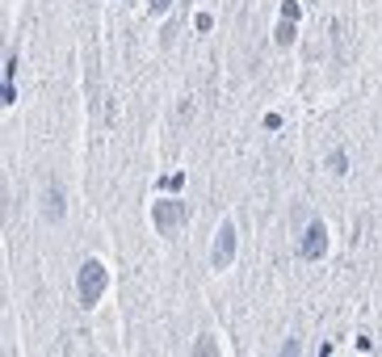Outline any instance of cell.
I'll list each match as a JSON object with an SVG mask.
<instances>
[{"label":"cell","instance_id":"5b68a950","mask_svg":"<svg viewBox=\"0 0 382 357\" xmlns=\"http://www.w3.org/2000/svg\"><path fill=\"white\" fill-rule=\"evenodd\" d=\"M47 219L50 223L63 219V193H59V185H50V193H47Z\"/></svg>","mask_w":382,"mask_h":357},{"label":"cell","instance_id":"ba28073f","mask_svg":"<svg viewBox=\"0 0 382 357\" xmlns=\"http://www.w3.org/2000/svg\"><path fill=\"white\" fill-rule=\"evenodd\" d=\"M282 17H286V21L298 17V4H294V0H282Z\"/></svg>","mask_w":382,"mask_h":357},{"label":"cell","instance_id":"52a82bcc","mask_svg":"<svg viewBox=\"0 0 382 357\" xmlns=\"http://www.w3.org/2000/svg\"><path fill=\"white\" fill-rule=\"evenodd\" d=\"M328 169H332V173H344V151H332V156H328Z\"/></svg>","mask_w":382,"mask_h":357},{"label":"cell","instance_id":"8992f818","mask_svg":"<svg viewBox=\"0 0 382 357\" xmlns=\"http://www.w3.org/2000/svg\"><path fill=\"white\" fill-rule=\"evenodd\" d=\"M273 38H278V46H290L294 43V21H282V26L273 30Z\"/></svg>","mask_w":382,"mask_h":357},{"label":"cell","instance_id":"3957f363","mask_svg":"<svg viewBox=\"0 0 382 357\" xmlns=\"http://www.w3.org/2000/svg\"><path fill=\"white\" fill-rule=\"evenodd\" d=\"M328 252V227L320 223V219H311L307 231H302V240H298V257L302 261H320Z\"/></svg>","mask_w":382,"mask_h":357},{"label":"cell","instance_id":"6da1fadb","mask_svg":"<svg viewBox=\"0 0 382 357\" xmlns=\"http://www.w3.org/2000/svg\"><path fill=\"white\" fill-rule=\"evenodd\" d=\"M105 286H109V273H105V265H101V261H84V265H80V273H76V294H80V303H84V307L101 303Z\"/></svg>","mask_w":382,"mask_h":357},{"label":"cell","instance_id":"277c9868","mask_svg":"<svg viewBox=\"0 0 382 357\" xmlns=\"http://www.w3.org/2000/svg\"><path fill=\"white\" fill-rule=\"evenodd\" d=\"M236 244H239L236 223L227 219V223L219 227V235H214V252H210V265H214V269H227L231 261H236Z\"/></svg>","mask_w":382,"mask_h":357},{"label":"cell","instance_id":"9c48e42d","mask_svg":"<svg viewBox=\"0 0 382 357\" xmlns=\"http://www.w3.org/2000/svg\"><path fill=\"white\" fill-rule=\"evenodd\" d=\"M168 4H173V0H147V9H151V13H168Z\"/></svg>","mask_w":382,"mask_h":357},{"label":"cell","instance_id":"7a4b0ae2","mask_svg":"<svg viewBox=\"0 0 382 357\" xmlns=\"http://www.w3.org/2000/svg\"><path fill=\"white\" fill-rule=\"evenodd\" d=\"M185 215H190V206H185L181 198H164V202H155V206H151V223H155L160 235H173L177 227L185 223Z\"/></svg>","mask_w":382,"mask_h":357}]
</instances>
